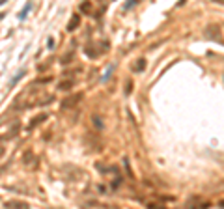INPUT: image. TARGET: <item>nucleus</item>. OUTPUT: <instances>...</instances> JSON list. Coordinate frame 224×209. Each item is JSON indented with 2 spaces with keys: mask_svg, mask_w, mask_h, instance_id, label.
<instances>
[{
  "mask_svg": "<svg viewBox=\"0 0 224 209\" xmlns=\"http://www.w3.org/2000/svg\"><path fill=\"white\" fill-rule=\"evenodd\" d=\"M30 9H32V2H28V4L24 6V9L19 13V19H21V21H22V19H26V15H28V11H30Z\"/></svg>",
  "mask_w": 224,
  "mask_h": 209,
  "instance_id": "nucleus-8",
  "label": "nucleus"
},
{
  "mask_svg": "<svg viewBox=\"0 0 224 209\" xmlns=\"http://www.w3.org/2000/svg\"><path fill=\"white\" fill-rule=\"evenodd\" d=\"M47 45H49L47 49H54V39H52V37H49V39H47Z\"/></svg>",
  "mask_w": 224,
  "mask_h": 209,
  "instance_id": "nucleus-14",
  "label": "nucleus"
},
{
  "mask_svg": "<svg viewBox=\"0 0 224 209\" xmlns=\"http://www.w3.org/2000/svg\"><path fill=\"white\" fill-rule=\"evenodd\" d=\"M133 6H136V0H131V2H127V4L123 6V9H131Z\"/></svg>",
  "mask_w": 224,
  "mask_h": 209,
  "instance_id": "nucleus-12",
  "label": "nucleus"
},
{
  "mask_svg": "<svg viewBox=\"0 0 224 209\" xmlns=\"http://www.w3.org/2000/svg\"><path fill=\"white\" fill-rule=\"evenodd\" d=\"M144 69H146V60H144V58L136 60V64L133 65V71H135V73H140V71H144Z\"/></svg>",
  "mask_w": 224,
  "mask_h": 209,
  "instance_id": "nucleus-4",
  "label": "nucleus"
},
{
  "mask_svg": "<svg viewBox=\"0 0 224 209\" xmlns=\"http://www.w3.org/2000/svg\"><path fill=\"white\" fill-rule=\"evenodd\" d=\"M92 9V4L90 2H84V4H80V11H84V13H88Z\"/></svg>",
  "mask_w": 224,
  "mask_h": 209,
  "instance_id": "nucleus-11",
  "label": "nucleus"
},
{
  "mask_svg": "<svg viewBox=\"0 0 224 209\" xmlns=\"http://www.w3.org/2000/svg\"><path fill=\"white\" fill-rule=\"evenodd\" d=\"M4 209H30V207H28V204H24V202L9 200V202H6V204H4Z\"/></svg>",
  "mask_w": 224,
  "mask_h": 209,
  "instance_id": "nucleus-2",
  "label": "nucleus"
},
{
  "mask_svg": "<svg viewBox=\"0 0 224 209\" xmlns=\"http://www.w3.org/2000/svg\"><path fill=\"white\" fill-rule=\"evenodd\" d=\"M79 22H80V17H79V15H73L71 21H69V24H67V32H73V30L79 26Z\"/></svg>",
  "mask_w": 224,
  "mask_h": 209,
  "instance_id": "nucleus-3",
  "label": "nucleus"
},
{
  "mask_svg": "<svg viewBox=\"0 0 224 209\" xmlns=\"http://www.w3.org/2000/svg\"><path fill=\"white\" fill-rule=\"evenodd\" d=\"M114 69H116V64H112V65H108V69H107V73H105V75L101 77V82H107V80L110 78V73H112Z\"/></svg>",
  "mask_w": 224,
  "mask_h": 209,
  "instance_id": "nucleus-7",
  "label": "nucleus"
},
{
  "mask_svg": "<svg viewBox=\"0 0 224 209\" xmlns=\"http://www.w3.org/2000/svg\"><path fill=\"white\" fill-rule=\"evenodd\" d=\"M71 88H73V80H69V82L65 80V82L58 84V90H60V92H64V90H71Z\"/></svg>",
  "mask_w": 224,
  "mask_h": 209,
  "instance_id": "nucleus-9",
  "label": "nucleus"
},
{
  "mask_svg": "<svg viewBox=\"0 0 224 209\" xmlns=\"http://www.w3.org/2000/svg\"><path fill=\"white\" fill-rule=\"evenodd\" d=\"M92 121H93V125H95L97 129H103V127H105V125H103V121H101V118H97V116H93V118H92Z\"/></svg>",
  "mask_w": 224,
  "mask_h": 209,
  "instance_id": "nucleus-10",
  "label": "nucleus"
},
{
  "mask_svg": "<svg viewBox=\"0 0 224 209\" xmlns=\"http://www.w3.org/2000/svg\"><path fill=\"white\" fill-rule=\"evenodd\" d=\"M24 75H26V69H21V71H19V73H17V75H15V77L11 78V82H9V86L13 88V86H15V84H17V82H19V80H21V78L24 77Z\"/></svg>",
  "mask_w": 224,
  "mask_h": 209,
  "instance_id": "nucleus-5",
  "label": "nucleus"
},
{
  "mask_svg": "<svg viewBox=\"0 0 224 209\" xmlns=\"http://www.w3.org/2000/svg\"><path fill=\"white\" fill-rule=\"evenodd\" d=\"M80 99H82V93H75V95H71V97L64 99V101H62V107H64V108H73V107H75Z\"/></svg>",
  "mask_w": 224,
  "mask_h": 209,
  "instance_id": "nucleus-1",
  "label": "nucleus"
},
{
  "mask_svg": "<svg viewBox=\"0 0 224 209\" xmlns=\"http://www.w3.org/2000/svg\"><path fill=\"white\" fill-rule=\"evenodd\" d=\"M148 209H166L163 206H157V204H148Z\"/></svg>",
  "mask_w": 224,
  "mask_h": 209,
  "instance_id": "nucleus-13",
  "label": "nucleus"
},
{
  "mask_svg": "<svg viewBox=\"0 0 224 209\" xmlns=\"http://www.w3.org/2000/svg\"><path fill=\"white\" fill-rule=\"evenodd\" d=\"M47 118H49V114H39V116H36V118L30 121V129H32V127H36L37 123H41V121H43V120H47Z\"/></svg>",
  "mask_w": 224,
  "mask_h": 209,
  "instance_id": "nucleus-6",
  "label": "nucleus"
}]
</instances>
